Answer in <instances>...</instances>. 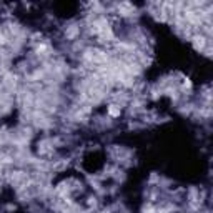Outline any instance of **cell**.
<instances>
[{
	"label": "cell",
	"instance_id": "obj_1",
	"mask_svg": "<svg viewBox=\"0 0 213 213\" xmlns=\"http://www.w3.org/2000/svg\"><path fill=\"white\" fill-rule=\"evenodd\" d=\"M108 113H110L112 117H117V115H120V107H118V105H110V108H108Z\"/></svg>",
	"mask_w": 213,
	"mask_h": 213
}]
</instances>
